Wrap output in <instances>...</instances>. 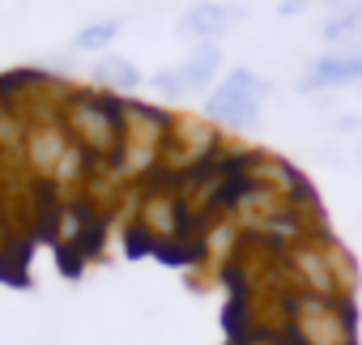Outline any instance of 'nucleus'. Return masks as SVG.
<instances>
[{"label":"nucleus","mask_w":362,"mask_h":345,"mask_svg":"<svg viewBox=\"0 0 362 345\" xmlns=\"http://www.w3.org/2000/svg\"><path fill=\"white\" fill-rule=\"evenodd\" d=\"M264 94H269V81H260L247 69H239V73H230L222 81V90H214L209 115H218V119H252L256 107L264 103Z\"/></svg>","instance_id":"1"},{"label":"nucleus","mask_w":362,"mask_h":345,"mask_svg":"<svg viewBox=\"0 0 362 345\" xmlns=\"http://www.w3.org/2000/svg\"><path fill=\"white\" fill-rule=\"evenodd\" d=\"M324 35H328V39H362V5H354V9H345L341 18H332V22L324 26Z\"/></svg>","instance_id":"6"},{"label":"nucleus","mask_w":362,"mask_h":345,"mask_svg":"<svg viewBox=\"0 0 362 345\" xmlns=\"http://www.w3.org/2000/svg\"><path fill=\"white\" fill-rule=\"evenodd\" d=\"M218 64H222L218 47H205V52H197L192 60H184L179 69L162 73V77H158V90H166V94H192V90L209 86V77L218 73Z\"/></svg>","instance_id":"2"},{"label":"nucleus","mask_w":362,"mask_h":345,"mask_svg":"<svg viewBox=\"0 0 362 345\" xmlns=\"http://www.w3.org/2000/svg\"><path fill=\"white\" fill-rule=\"evenodd\" d=\"M98 77H103L107 86H119V90H136V86H141L136 64H132V60H124V56H107V60L98 64Z\"/></svg>","instance_id":"5"},{"label":"nucleus","mask_w":362,"mask_h":345,"mask_svg":"<svg viewBox=\"0 0 362 345\" xmlns=\"http://www.w3.org/2000/svg\"><path fill=\"white\" fill-rule=\"evenodd\" d=\"M303 5H307V0H286V5H281V13H298Z\"/></svg>","instance_id":"8"},{"label":"nucleus","mask_w":362,"mask_h":345,"mask_svg":"<svg viewBox=\"0 0 362 345\" xmlns=\"http://www.w3.org/2000/svg\"><path fill=\"white\" fill-rule=\"evenodd\" d=\"M247 13L239 5H197L184 13V22H179V30L184 35H197V39H222L226 30H235Z\"/></svg>","instance_id":"3"},{"label":"nucleus","mask_w":362,"mask_h":345,"mask_svg":"<svg viewBox=\"0 0 362 345\" xmlns=\"http://www.w3.org/2000/svg\"><path fill=\"white\" fill-rule=\"evenodd\" d=\"M362 81V56H324L311 64L303 90H320V86H349Z\"/></svg>","instance_id":"4"},{"label":"nucleus","mask_w":362,"mask_h":345,"mask_svg":"<svg viewBox=\"0 0 362 345\" xmlns=\"http://www.w3.org/2000/svg\"><path fill=\"white\" fill-rule=\"evenodd\" d=\"M115 35H119V18H107V22L86 26L73 43H77V47H103V43H107V39H115Z\"/></svg>","instance_id":"7"}]
</instances>
